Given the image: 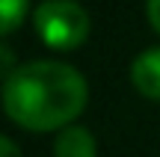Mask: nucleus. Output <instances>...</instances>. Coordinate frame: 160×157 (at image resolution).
I'll use <instances>...</instances> for the list:
<instances>
[{
	"instance_id": "nucleus-5",
	"label": "nucleus",
	"mask_w": 160,
	"mask_h": 157,
	"mask_svg": "<svg viewBox=\"0 0 160 157\" xmlns=\"http://www.w3.org/2000/svg\"><path fill=\"white\" fill-rule=\"evenodd\" d=\"M30 0H0V33L12 36L18 27L24 24Z\"/></svg>"
},
{
	"instance_id": "nucleus-7",
	"label": "nucleus",
	"mask_w": 160,
	"mask_h": 157,
	"mask_svg": "<svg viewBox=\"0 0 160 157\" xmlns=\"http://www.w3.org/2000/svg\"><path fill=\"white\" fill-rule=\"evenodd\" d=\"M0 157H21V151H18L12 136H3V140H0Z\"/></svg>"
},
{
	"instance_id": "nucleus-3",
	"label": "nucleus",
	"mask_w": 160,
	"mask_h": 157,
	"mask_svg": "<svg viewBox=\"0 0 160 157\" xmlns=\"http://www.w3.org/2000/svg\"><path fill=\"white\" fill-rule=\"evenodd\" d=\"M131 83L142 98L160 101V47H145L131 62Z\"/></svg>"
},
{
	"instance_id": "nucleus-1",
	"label": "nucleus",
	"mask_w": 160,
	"mask_h": 157,
	"mask_svg": "<svg viewBox=\"0 0 160 157\" xmlns=\"http://www.w3.org/2000/svg\"><path fill=\"white\" fill-rule=\"evenodd\" d=\"M89 86L74 65L59 59H33L3 77V113L30 134H48L74 125L86 110Z\"/></svg>"
},
{
	"instance_id": "nucleus-4",
	"label": "nucleus",
	"mask_w": 160,
	"mask_h": 157,
	"mask_svg": "<svg viewBox=\"0 0 160 157\" xmlns=\"http://www.w3.org/2000/svg\"><path fill=\"white\" fill-rule=\"evenodd\" d=\"M53 157H98V142L89 128L68 125L53 140Z\"/></svg>"
},
{
	"instance_id": "nucleus-6",
	"label": "nucleus",
	"mask_w": 160,
	"mask_h": 157,
	"mask_svg": "<svg viewBox=\"0 0 160 157\" xmlns=\"http://www.w3.org/2000/svg\"><path fill=\"white\" fill-rule=\"evenodd\" d=\"M145 15H148V24L154 27V33L160 36V0H145Z\"/></svg>"
},
{
	"instance_id": "nucleus-2",
	"label": "nucleus",
	"mask_w": 160,
	"mask_h": 157,
	"mask_svg": "<svg viewBox=\"0 0 160 157\" xmlns=\"http://www.w3.org/2000/svg\"><path fill=\"white\" fill-rule=\"evenodd\" d=\"M33 27L42 45H48L51 51L68 53L89 39L92 21L89 12L77 0H45L33 12Z\"/></svg>"
}]
</instances>
